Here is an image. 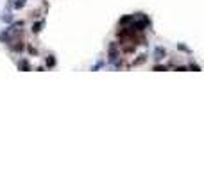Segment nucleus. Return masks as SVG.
<instances>
[{
  "label": "nucleus",
  "mask_w": 204,
  "mask_h": 179,
  "mask_svg": "<svg viewBox=\"0 0 204 179\" xmlns=\"http://www.w3.org/2000/svg\"><path fill=\"white\" fill-rule=\"evenodd\" d=\"M154 54H156V59H163V56H165V50L157 47V49L154 50Z\"/></svg>",
  "instance_id": "f257e3e1"
},
{
  "label": "nucleus",
  "mask_w": 204,
  "mask_h": 179,
  "mask_svg": "<svg viewBox=\"0 0 204 179\" xmlns=\"http://www.w3.org/2000/svg\"><path fill=\"white\" fill-rule=\"evenodd\" d=\"M24 6H25V0H18V2L14 4V7H16V9H20V7H24Z\"/></svg>",
  "instance_id": "0eeeda50"
},
{
  "label": "nucleus",
  "mask_w": 204,
  "mask_h": 179,
  "mask_svg": "<svg viewBox=\"0 0 204 179\" xmlns=\"http://www.w3.org/2000/svg\"><path fill=\"white\" fill-rule=\"evenodd\" d=\"M190 68H192V70H195V72H199V70H200V68H199V66H197V64H192V66H190Z\"/></svg>",
  "instance_id": "1a4fd4ad"
},
{
  "label": "nucleus",
  "mask_w": 204,
  "mask_h": 179,
  "mask_svg": "<svg viewBox=\"0 0 204 179\" xmlns=\"http://www.w3.org/2000/svg\"><path fill=\"white\" fill-rule=\"evenodd\" d=\"M18 68H20V70H29V63H27V61H20V63H18Z\"/></svg>",
  "instance_id": "f03ea898"
},
{
  "label": "nucleus",
  "mask_w": 204,
  "mask_h": 179,
  "mask_svg": "<svg viewBox=\"0 0 204 179\" xmlns=\"http://www.w3.org/2000/svg\"><path fill=\"white\" fill-rule=\"evenodd\" d=\"M27 49H29V52H31V54H36V49H34V47H27Z\"/></svg>",
  "instance_id": "9d476101"
},
{
  "label": "nucleus",
  "mask_w": 204,
  "mask_h": 179,
  "mask_svg": "<svg viewBox=\"0 0 204 179\" xmlns=\"http://www.w3.org/2000/svg\"><path fill=\"white\" fill-rule=\"evenodd\" d=\"M13 50H16V52H21V50H24V43H18V45H14V47H13Z\"/></svg>",
  "instance_id": "39448f33"
},
{
  "label": "nucleus",
  "mask_w": 204,
  "mask_h": 179,
  "mask_svg": "<svg viewBox=\"0 0 204 179\" xmlns=\"http://www.w3.org/2000/svg\"><path fill=\"white\" fill-rule=\"evenodd\" d=\"M143 61H145V56H140V59H136L134 64H140V63H143Z\"/></svg>",
  "instance_id": "6e6552de"
},
{
  "label": "nucleus",
  "mask_w": 204,
  "mask_h": 179,
  "mask_svg": "<svg viewBox=\"0 0 204 179\" xmlns=\"http://www.w3.org/2000/svg\"><path fill=\"white\" fill-rule=\"evenodd\" d=\"M131 21H132V16H124V18L120 20V24H122V25H127V24H131Z\"/></svg>",
  "instance_id": "7ed1b4c3"
},
{
  "label": "nucleus",
  "mask_w": 204,
  "mask_h": 179,
  "mask_svg": "<svg viewBox=\"0 0 204 179\" xmlns=\"http://www.w3.org/2000/svg\"><path fill=\"white\" fill-rule=\"evenodd\" d=\"M54 64H56L54 56H49V57H47V66H54Z\"/></svg>",
  "instance_id": "20e7f679"
},
{
  "label": "nucleus",
  "mask_w": 204,
  "mask_h": 179,
  "mask_svg": "<svg viewBox=\"0 0 204 179\" xmlns=\"http://www.w3.org/2000/svg\"><path fill=\"white\" fill-rule=\"evenodd\" d=\"M39 31H41V24L38 21V24H34V25H32V32H39Z\"/></svg>",
  "instance_id": "423d86ee"
}]
</instances>
